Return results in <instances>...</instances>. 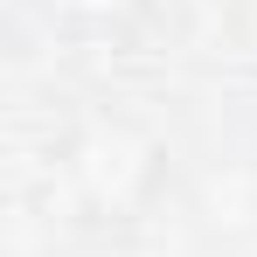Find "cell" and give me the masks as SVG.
<instances>
[{"instance_id":"1","label":"cell","mask_w":257,"mask_h":257,"mask_svg":"<svg viewBox=\"0 0 257 257\" xmlns=\"http://www.w3.org/2000/svg\"><path fill=\"white\" fill-rule=\"evenodd\" d=\"M167 188V139L132 111H84L56 146V195L84 229H125Z\"/></svg>"},{"instance_id":"2","label":"cell","mask_w":257,"mask_h":257,"mask_svg":"<svg viewBox=\"0 0 257 257\" xmlns=\"http://www.w3.org/2000/svg\"><path fill=\"white\" fill-rule=\"evenodd\" d=\"M42 14L70 42H132L153 0H42Z\"/></svg>"}]
</instances>
